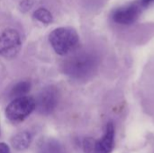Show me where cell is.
<instances>
[{
    "label": "cell",
    "instance_id": "cell-11",
    "mask_svg": "<svg viewBox=\"0 0 154 153\" xmlns=\"http://www.w3.org/2000/svg\"><path fill=\"white\" fill-rule=\"evenodd\" d=\"M33 17L35 19H37L38 21L43 23H50L52 22V19H53L51 12L45 8H42V7L37 9L33 13Z\"/></svg>",
    "mask_w": 154,
    "mask_h": 153
},
{
    "label": "cell",
    "instance_id": "cell-5",
    "mask_svg": "<svg viewBox=\"0 0 154 153\" xmlns=\"http://www.w3.org/2000/svg\"><path fill=\"white\" fill-rule=\"evenodd\" d=\"M21 48L19 32L14 29H6L0 34V55L5 58L14 57Z\"/></svg>",
    "mask_w": 154,
    "mask_h": 153
},
{
    "label": "cell",
    "instance_id": "cell-6",
    "mask_svg": "<svg viewBox=\"0 0 154 153\" xmlns=\"http://www.w3.org/2000/svg\"><path fill=\"white\" fill-rule=\"evenodd\" d=\"M143 11V9L140 5L138 1H135L130 5L119 7L115 10L112 17L113 20L117 23L131 24L139 18Z\"/></svg>",
    "mask_w": 154,
    "mask_h": 153
},
{
    "label": "cell",
    "instance_id": "cell-3",
    "mask_svg": "<svg viewBox=\"0 0 154 153\" xmlns=\"http://www.w3.org/2000/svg\"><path fill=\"white\" fill-rule=\"evenodd\" d=\"M36 108L35 100L28 96L14 98L5 108V115L12 122H21Z\"/></svg>",
    "mask_w": 154,
    "mask_h": 153
},
{
    "label": "cell",
    "instance_id": "cell-8",
    "mask_svg": "<svg viewBox=\"0 0 154 153\" xmlns=\"http://www.w3.org/2000/svg\"><path fill=\"white\" fill-rule=\"evenodd\" d=\"M37 153H65V151L59 142L52 138H46L39 142Z\"/></svg>",
    "mask_w": 154,
    "mask_h": 153
},
{
    "label": "cell",
    "instance_id": "cell-1",
    "mask_svg": "<svg viewBox=\"0 0 154 153\" xmlns=\"http://www.w3.org/2000/svg\"><path fill=\"white\" fill-rule=\"evenodd\" d=\"M49 41L55 52L64 56L72 52L77 48L79 38L78 32L73 28L60 27L50 33Z\"/></svg>",
    "mask_w": 154,
    "mask_h": 153
},
{
    "label": "cell",
    "instance_id": "cell-2",
    "mask_svg": "<svg viewBox=\"0 0 154 153\" xmlns=\"http://www.w3.org/2000/svg\"><path fill=\"white\" fill-rule=\"evenodd\" d=\"M96 67L95 57L88 52H79L69 58L64 63V72L75 78H82L92 73Z\"/></svg>",
    "mask_w": 154,
    "mask_h": 153
},
{
    "label": "cell",
    "instance_id": "cell-9",
    "mask_svg": "<svg viewBox=\"0 0 154 153\" xmlns=\"http://www.w3.org/2000/svg\"><path fill=\"white\" fill-rule=\"evenodd\" d=\"M32 136L28 132H23L17 133L12 139V144L14 149L18 151H23L27 149L31 143Z\"/></svg>",
    "mask_w": 154,
    "mask_h": 153
},
{
    "label": "cell",
    "instance_id": "cell-10",
    "mask_svg": "<svg viewBox=\"0 0 154 153\" xmlns=\"http://www.w3.org/2000/svg\"><path fill=\"white\" fill-rule=\"evenodd\" d=\"M31 89V84L28 81H21L17 83L12 89L11 95L14 98L25 96Z\"/></svg>",
    "mask_w": 154,
    "mask_h": 153
},
{
    "label": "cell",
    "instance_id": "cell-12",
    "mask_svg": "<svg viewBox=\"0 0 154 153\" xmlns=\"http://www.w3.org/2000/svg\"><path fill=\"white\" fill-rule=\"evenodd\" d=\"M137 1L140 4V5L143 7V10L145 8H147L148 6H150L151 5L154 4V0H137Z\"/></svg>",
    "mask_w": 154,
    "mask_h": 153
},
{
    "label": "cell",
    "instance_id": "cell-7",
    "mask_svg": "<svg viewBox=\"0 0 154 153\" xmlns=\"http://www.w3.org/2000/svg\"><path fill=\"white\" fill-rule=\"evenodd\" d=\"M58 90L54 87H47L43 88L38 96L36 108L42 115L51 113L58 105Z\"/></svg>",
    "mask_w": 154,
    "mask_h": 153
},
{
    "label": "cell",
    "instance_id": "cell-4",
    "mask_svg": "<svg viewBox=\"0 0 154 153\" xmlns=\"http://www.w3.org/2000/svg\"><path fill=\"white\" fill-rule=\"evenodd\" d=\"M86 153H110L115 146V127L112 123H108L102 138L96 141L88 138L83 143Z\"/></svg>",
    "mask_w": 154,
    "mask_h": 153
},
{
    "label": "cell",
    "instance_id": "cell-13",
    "mask_svg": "<svg viewBox=\"0 0 154 153\" xmlns=\"http://www.w3.org/2000/svg\"><path fill=\"white\" fill-rule=\"evenodd\" d=\"M0 153H10V149L5 142H0Z\"/></svg>",
    "mask_w": 154,
    "mask_h": 153
}]
</instances>
